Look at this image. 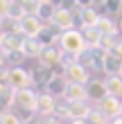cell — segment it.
Listing matches in <instances>:
<instances>
[{
  "label": "cell",
  "instance_id": "cell-1",
  "mask_svg": "<svg viewBox=\"0 0 122 124\" xmlns=\"http://www.w3.org/2000/svg\"><path fill=\"white\" fill-rule=\"evenodd\" d=\"M59 47H61V52L73 54V56H81L88 50L86 43H84L81 30H68V32L59 34Z\"/></svg>",
  "mask_w": 122,
  "mask_h": 124
},
{
  "label": "cell",
  "instance_id": "cell-2",
  "mask_svg": "<svg viewBox=\"0 0 122 124\" xmlns=\"http://www.w3.org/2000/svg\"><path fill=\"white\" fill-rule=\"evenodd\" d=\"M11 104L20 108L23 113L27 115H36L39 111V95L30 90V88H25V90H14V97H11Z\"/></svg>",
  "mask_w": 122,
  "mask_h": 124
},
{
  "label": "cell",
  "instance_id": "cell-3",
  "mask_svg": "<svg viewBox=\"0 0 122 124\" xmlns=\"http://www.w3.org/2000/svg\"><path fill=\"white\" fill-rule=\"evenodd\" d=\"M32 70H25V68H11L7 70V84H9L11 90H25L30 88L32 84Z\"/></svg>",
  "mask_w": 122,
  "mask_h": 124
},
{
  "label": "cell",
  "instance_id": "cell-4",
  "mask_svg": "<svg viewBox=\"0 0 122 124\" xmlns=\"http://www.w3.org/2000/svg\"><path fill=\"white\" fill-rule=\"evenodd\" d=\"M43 30H45V25H43L36 16H30V14H27V16L20 20V36H23V39H39L43 34Z\"/></svg>",
  "mask_w": 122,
  "mask_h": 124
},
{
  "label": "cell",
  "instance_id": "cell-5",
  "mask_svg": "<svg viewBox=\"0 0 122 124\" xmlns=\"http://www.w3.org/2000/svg\"><path fill=\"white\" fill-rule=\"evenodd\" d=\"M63 77H66V81H68V84H81V86H86V84L90 81V77H88V68H86V65H81L79 61L73 63V65H68V68L63 70Z\"/></svg>",
  "mask_w": 122,
  "mask_h": 124
},
{
  "label": "cell",
  "instance_id": "cell-6",
  "mask_svg": "<svg viewBox=\"0 0 122 124\" xmlns=\"http://www.w3.org/2000/svg\"><path fill=\"white\" fill-rule=\"evenodd\" d=\"M52 25L59 30V34L68 32V30H75V14L70 11V7H59L57 9V16L52 20Z\"/></svg>",
  "mask_w": 122,
  "mask_h": 124
},
{
  "label": "cell",
  "instance_id": "cell-7",
  "mask_svg": "<svg viewBox=\"0 0 122 124\" xmlns=\"http://www.w3.org/2000/svg\"><path fill=\"white\" fill-rule=\"evenodd\" d=\"M97 108L102 111L109 120H118V117H122V101L118 99V97H106V99H102L97 104Z\"/></svg>",
  "mask_w": 122,
  "mask_h": 124
},
{
  "label": "cell",
  "instance_id": "cell-8",
  "mask_svg": "<svg viewBox=\"0 0 122 124\" xmlns=\"http://www.w3.org/2000/svg\"><path fill=\"white\" fill-rule=\"evenodd\" d=\"M102 70H104L109 77L120 75V70H122V59H120L115 52H104V54H102Z\"/></svg>",
  "mask_w": 122,
  "mask_h": 124
},
{
  "label": "cell",
  "instance_id": "cell-9",
  "mask_svg": "<svg viewBox=\"0 0 122 124\" xmlns=\"http://www.w3.org/2000/svg\"><path fill=\"white\" fill-rule=\"evenodd\" d=\"M63 99L68 104H81V101L88 99V93H86V86L81 84H68L66 93H63Z\"/></svg>",
  "mask_w": 122,
  "mask_h": 124
},
{
  "label": "cell",
  "instance_id": "cell-10",
  "mask_svg": "<svg viewBox=\"0 0 122 124\" xmlns=\"http://www.w3.org/2000/svg\"><path fill=\"white\" fill-rule=\"evenodd\" d=\"M86 93H88V99L93 101H102L109 97V90H106V84L104 81H99V79H90L88 84H86Z\"/></svg>",
  "mask_w": 122,
  "mask_h": 124
},
{
  "label": "cell",
  "instance_id": "cell-11",
  "mask_svg": "<svg viewBox=\"0 0 122 124\" xmlns=\"http://www.w3.org/2000/svg\"><path fill=\"white\" fill-rule=\"evenodd\" d=\"M54 113H57V99L52 95H48V93L39 95V111H36V115L39 117H52Z\"/></svg>",
  "mask_w": 122,
  "mask_h": 124
},
{
  "label": "cell",
  "instance_id": "cell-12",
  "mask_svg": "<svg viewBox=\"0 0 122 124\" xmlns=\"http://www.w3.org/2000/svg\"><path fill=\"white\" fill-rule=\"evenodd\" d=\"M79 20H81V27H97L102 16H99V11L95 7L84 5V7H79Z\"/></svg>",
  "mask_w": 122,
  "mask_h": 124
},
{
  "label": "cell",
  "instance_id": "cell-13",
  "mask_svg": "<svg viewBox=\"0 0 122 124\" xmlns=\"http://www.w3.org/2000/svg\"><path fill=\"white\" fill-rule=\"evenodd\" d=\"M57 9H59V7L54 2H50V0H39V7H36V14H34V16H36L41 23L43 20H45V23H52L54 16H57Z\"/></svg>",
  "mask_w": 122,
  "mask_h": 124
},
{
  "label": "cell",
  "instance_id": "cell-14",
  "mask_svg": "<svg viewBox=\"0 0 122 124\" xmlns=\"http://www.w3.org/2000/svg\"><path fill=\"white\" fill-rule=\"evenodd\" d=\"M20 50H23V54L27 56V59H41V54H43V50H45V45H43L39 39H23Z\"/></svg>",
  "mask_w": 122,
  "mask_h": 124
},
{
  "label": "cell",
  "instance_id": "cell-15",
  "mask_svg": "<svg viewBox=\"0 0 122 124\" xmlns=\"http://www.w3.org/2000/svg\"><path fill=\"white\" fill-rule=\"evenodd\" d=\"M59 63H61V50H57L54 45H48L43 50V54H41V65L48 68V70H52L54 65H59Z\"/></svg>",
  "mask_w": 122,
  "mask_h": 124
},
{
  "label": "cell",
  "instance_id": "cell-16",
  "mask_svg": "<svg viewBox=\"0 0 122 124\" xmlns=\"http://www.w3.org/2000/svg\"><path fill=\"white\" fill-rule=\"evenodd\" d=\"M81 36H84V43L88 50H99L102 34L97 32V27H81Z\"/></svg>",
  "mask_w": 122,
  "mask_h": 124
},
{
  "label": "cell",
  "instance_id": "cell-17",
  "mask_svg": "<svg viewBox=\"0 0 122 124\" xmlns=\"http://www.w3.org/2000/svg\"><path fill=\"white\" fill-rule=\"evenodd\" d=\"M90 111H93V108L86 104V101H81V104H68L66 115L75 122V120H86V117L90 115Z\"/></svg>",
  "mask_w": 122,
  "mask_h": 124
},
{
  "label": "cell",
  "instance_id": "cell-18",
  "mask_svg": "<svg viewBox=\"0 0 122 124\" xmlns=\"http://www.w3.org/2000/svg\"><path fill=\"white\" fill-rule=\"evenodd\" d=\"M66 88H68V81H63V75H54V79L45 86L48 95H52V97H57V95H61V97H63Z\"/></svg>",
  "mask_w": 122,
  "mask_h": 124
},
{
  "label": "cell",
  "instance_id": "cell-19",
  "mask_svg": "<svg viewBox=\"0 0 122 124\" xmlns=\"http://www.w3.org/2000/svg\"><path fill=\"white\" fill-rule=\"evenodd\" d=\"M97 32L102 34V36H118V25L113 23V18H106V16H102V20L97 23Z\"/></svg>",
  "mask_w": 122,
  "mask_h": 124
},
{
  "label": "cell",
  "instance_id": "cell-20",
  "mask_svg": "<svg viewBox=\"0 0 122 124\" xmlns=\"http://www.w3.org/2000/svg\"><path fill=\"white\" fill-rule=\"evenodd\" d=\"M106 90H109V95L111 97H122V77L120 75H115V77H106Z\"/></svg>",
  "mask_w": 122,
  "mask_h": 124
},
{
  "label": "cell",
  "instance_id": "cell-21",
  "mask_svg": "<svg viewBox=\"0 0 122 124\" xmlns=\"http://www.w3.org/2000/svg\"><path fill=\"white\" fill-rule=\"evenodd\" d=\"M27 16V9H25V5L23 2H14L11 0V7H9V20H16V23H20V20H23Z\"/></svg>",
  "mask_w": 122,
  "mask_h": 124
},
{
  "label": "cell",
  "instance_id": "cell-22",
  "mask_svg": "<svg viewBox=\"0 0 122 124\" xmlns=\"http://www.w3.org/2000/svg\"><path fill=\"white\" fill-rule=\"evenodd\" d=\"M86 122H88V124H111V120L106 117V115L99 111V108H93L90 115L86 117Z\"/></svg>",
  "mask_w": 122,
  "mask_h": 124
},
{
  "label": "cell",
  "instance_id": "cell-23",
  "mask_svg": "<svg viewBox=\"0 0 122 124\" xmlns=\"http://www.w3.org/2000/svg\"><path fill=\"white\" fill-rule=\"evenodd\" d=\"M25 59H27V56L23 54V50H14V52H9V54H7V61H9L14 68H20V63H23Z\"/></svg>",
  "mask_w": 122,
  "mask_h": 124
},
{
  "label": "cell",
  "instance_id": "cell-24",
  "mask_svg": "<svg viewBox=\"0 0 122 124\" xmlns=\"http://www.w3.org/2000/svg\"><path fill=\"white\" fill-rule=\"evenodd\" d=\"M0 124H23V122H20V117L16 113L7 111V113H0Z\"/></svg>",
  "mask_w": 122,
  "mask_h": 124
},
{
  "label": "cell",
  "instance_id": "cell-25",
  "mask_svg": "<svg viewBox=\"0 0 122 124\" xmlns=\"http://www.w3.org/2000/svg\"><path fill=\"white\" fill-rule=\"evenodd\" d=\"M9 7H11V0H0V20L9 16Z\"/></svg>",
  "mask_w": 122,
  "mask_h": 124
},
{
  "label": "cell",
  "instance_id": "cell-26",
  "mask_svg": "<svg viewBox=\"0 0 122 124\" xmlns=\"http://www.w3.org/2000/svg\"><path fill=\"white\" fill-rule=\"evenodd\" d=\"M104 7H106V11H120L122 9V2H120V0H118V2H115V0H109V2H104Z\"/></svg>",
  "mask_w": 122,
  "mask_h": 124
},
{
  "label": "cell",
  "instance_id": "cell-27",
  "mask_svg": "<svg viewBox=\"0 0 122 124\" xmlns=\"http://www.w3.org/2000/svg\"><path fill=\"white\" fill-rule=\"evenodd\" d=\"M41 124H59V117L52 115V117H41Z\"/></svg>",
  "mask_w": 122,
  "mask_h": 124
},
{
  "label": "cell",
  "instance_id": "cell-28",
  "mask_svg": "<svg viewBox=\"0 0 122 124\" xmlns=\"http://www.w3.org/2000/svg\"><path fill=\"white\" fill-rule=\"evenodd\" d=\"M5 39H7V34H5V30H0V47L5 45Z\"/></svg>",
  "mask_w": 122,
  "mask_h": 124
},
{
  "label": "cell",
  "instance_id": "cell-29",
  "mask_svg": "<svg viewBox=\"0 0 122 124\" xmlns=\"http://www.w3.org/2000/svg\"><path fill=\"white\" fill-rule=\"evenodd\" d=\"M5 61H7V54H5V52H2V47H0V65H2V63H5Z\"/></svg>",
  "mask_w": 122,
  "mask_h": 124
},
{
  "label": "cell",
  "instance_id": "cell-30",
  "mask_svg": "<svg viewBox=\"0 0 122 124\" xmlns=\"http://www.w3.org/2000/svg\"><path fill=\"white\" fill-rule=\"evenodd\" d=\"M70 124H88L86 120H75V122H70Z\"/></svg>",
  "mask_w": 122,
  "mask_h": 124
},
{
  "label": "cell",
  "instance_id": "cell-31",
  "mask_svg": "<svg viewBox=\"0 0 122 124\" xmlns=\"http://www.w3.org/2000/svg\"><path fill=\"white\" fill-rule=\"evenodd\" d=\"M111 124H122V117H118V120H111Z\"/></svg>",
  "mask_w": 122,
  "mask_h": 124
},
{
  "label": "cell",
  "instance_id": "cell-32",
  "mask_svg": "<svg viewBox=\"0 0 122 124\" xmlns=\"http://www.w3.org/2000/svg\"><path fill=\"white\" fill-rule=\"evenodd\" d=\"M120 77H122V70H120Z\"/></svg>",
  "mask_w": 122,
  "mask_h": 124
}]
</instances>
